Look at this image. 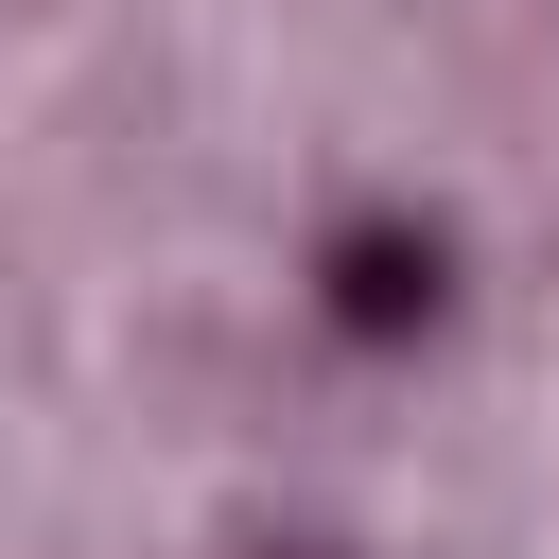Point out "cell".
Returning <instances> with one entry per match:
<instances>
[{
    "label": "cell",
    "mask_w": 559,
    "mask_h": 559,
    "mask_svg": "<svg viewBox=\"0 0 559 559\" xmlns=\"http://www.w3.org/2000/svg\"><path fill=\"white\" fill-rule=\"evenodd\" d=\"M297 314H314L332 349H437V332H454V227H437V210H332Z\"/></svg>",
    "instance_id": "1"
},
{
    "label": "cell",
    "mask_w": 559,
    "mask_h": 559,
    "mask_svg": "<svg viewBox=\"0 0 559 559\" xmlns=\"http://www.w3.org/2000/svg\"><path fill=\"white\" fill-rule=\"evenodd\" d=\"M245 559H349V542H245Z\"/></svg>",
    "instance_id": "2"
}]
</instances>
